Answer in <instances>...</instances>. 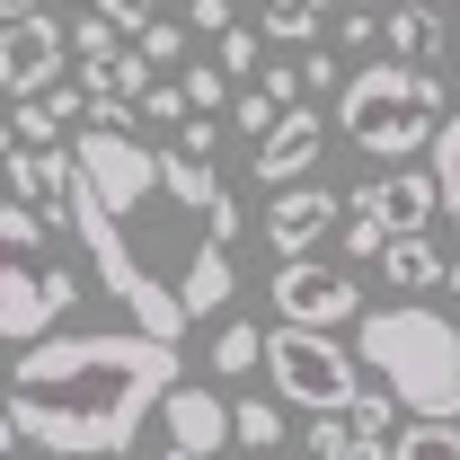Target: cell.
<instances>
[{"label":"cell","mask_w":460,"mask_h":460,"mask_svg":"<svg viewBox=\"0 0 460 460\" xmlns=\"http://www.w3.org/2000/svg\"><path fill=\"white\" fill-rule=\"evenodd\" d=\"M177 151H186V160H213V151H222V124H213V115H177Z\"/></svg>","instance_id":"obj_29"},{"label":"cell","mask_w":460,"mask_h":460,"mask_svg":"<svg viewBox=\"0 0 460 460\" xmlns=\"http://www.w3.org/2000/svg\"><path fill=\"white\" fill-rule=\"evenodd\" d=\"M337 195H328V186H301V177H292V186H275V204H266V248H275V257H319V239H328V230H337Z\"/></svg>","instance_id":"obj_10"},{"label":"cell","mask_w":460,"mask_h":460,"mask_svg":"<svg viewBox=\"0 0 460 460\" xmlns=\"http://www.w3.org/2000/svg\"><path fill=\"white\" fill-rule=\"evenodd\" d=\"M372 27H381L372 9H345V27H337V36H345V45H354V54H363V45H372Z\"/></svg>","instance_id":"obj_32"},{"label":"cell","mask_w":460,"mask_h":460,"mask_svg":"<svg viewBox=\"0 0 460 460\" xmlns=\"http://www.w3.org/2000/svg\"><path fill=\"white\" fill-rule=\"evenodd\" d=\"M62 54H71V36H62V18L45 9V0H0V98L54 89Z\"/></svg>","instance_id":"obj_7"},{"label":"cell","mask_w":460,"mask_h":460,"mask_svg":"<svg viewBox=\"0 0 460 460\" xmlns=\"http://www.w3.org/2000/svg\"><path fill=\"white\" fill-rule=\"evenodd\" d=\"M337 124L354 151H372V160H407V151H425V133L443 124V80L434 71H416V62H363V71H345L337 89Z\"/></svg>","instance_id":"obj_4"},{"label":"cell","mask_w":460,"mask_h":460,"mask_svg":"<svg viewBox=\"0 0 460 460\" xmlns=\"http://www.w3.org/2000/svg\"><path fill=\"white\" fill-rule=\"evenodd\" d=\"M381 275L399 292H425L434 275H443V248H434V230H390L381 239Z\"/></svg>","instance_id":"obj_14"},{"label":"cell","mask_w":460,"mask_h":460,"mask_svg":"<svg viewBox=\"0 0 460 460\" xmlns=\"http://www.w3.org/2000/svg\"><path fill=\"white\" fill-rule=\"evenodd\" d=\"M62 222L80 230L89 275L133 310V328L151 337H186L195 319H222L239 292L230 275V239H239V204L213 177V160L186 151H151L133 133H80L71 151V195Z\"/></svg>","instance_id":"obj_1"},{"label":"cell","mask_w":460,"mask_h":460,"mask_svg":"<svg viewBox=\"0 0 460 460\" xmlns=\"http://www.w3.org/2000/svg\"><path fill=\"white\" fill-rule=\"evenodd\" d=\"M9 177H18V133L0 124V195H9Z\"/></svg>","instance_id":"obj_33"},{"label":"cell","mask_w":460,"mask_h":460,"mask_svg":"<svg viewBox=\"0 0 460 460\" xmlns=\"http://www.w3.org/2000/svg\"><path fill=\"white\" fill-rule=\"evenodd\" d=\"M0 460H18V425L9 416H0Z\"/></svg>","instance_id":"obj_34"},{"label":"cell","mask_w":460,"mask_h":460,"mask_svg":"<svg viewBox=\"0 0 460 460\" xmlns=\"http://www.w3.org/2000/svg\"><path fill=\"white\" fill-rule=\"evenodd\" d=\"M345 425H354V434H381V443H390V434H399V399H390L381 381H354V399H345Z\"/></svg>","instance_id":"obj_20"},{"label":"cell","mask_w":460,"mask_h":460,"mask_svg":"<svg viewBox=\"0 0 460 460\" xmlns=\"http://www.w3.org/2000/svg\"><path fill=\"white\" fill-rule=\"evenodd\" d=\"M177 381V337L151 328H45L9 363V425L18 443L62 460H115L151 425L160 390Z\"/></svg>","instance_id":"obj_2"},{"label":"cell","mask_w":460,"mask_h":460,"mask_svg":"<svg viewBox=\"0 0 460 460\" xmlns=\"http://www.w3.org/2000/svg\"><path fill=\"white\" fill-rule=\"evenodd\" d=\"M434 284H443V292H460V257H443V275H434Z\"/></svg>","instance_id":"obj_35"},{"label":"cell","mask_w":460,"mask_h":460,"mask_svg":"<svg viewBox=\"0 0 460 460\" xmlns=\"http://www.w3.org/2000/svg\"><path fill=\"white\" fill-rule=\"evenodd\" d=\"M266 460H292V452H266Z\"/></svg>","instance_id":"obj_38"},{"label":"cell","mask_w":460,"mask_h":460,"mask_svg":"<svg viewBox=\"0 0 460 460\" xmlns=\"http://www.w3.org/2000/svg\"><path fill=\"white\" fill-rule=\"evenodd\" d=\"M381 460H460V416H399Z\"/></svg>","instance_id":"obj_15"},{"label":"cell","mask_w":460,"mask_h":460,"mask_svg":"<svg viewBox=\"0 0 460 460\" xmlns=\"http://www.w3.org/2000/svg\"><path fill=\"white\" fill-rule=\"evenodd\" d=\"M133 54L151 62V71H177V62H186V27H177V18H151V27L133 36Z\"/></svg>","instance_id":"obj_24"},{"label":"cell","mask_w":460,"mask_h":460,"mask_svg":"<svg viewBox=\"0 0 460 460\" xmlns=\"http://www.w3.org/2000/svg\"><path fill=\"white\" fill-rule=\"evenodd\" d=\"M213 45H222V54H213V71H222V80H257V45H266L257 27H239V18H230Z\"/></svg>","instance_id":"obj_22"},{"label":"cell","mask_w":460,"mask_h":460,"mask_svg":"<svg viewBox=\"0 0 460 460\" xmlns=\"http://www.w3.org/2000/svg\"><path fill=\"white\" fill-rule=\"evenodd\" d=\"M45 230H54V222H36L27 204L0 195V337H9V345L62 328L71 301H80V275L45 257Z\"/></svg>","instance_id":"obj_5"},{"label":"cell","mask_w":460,"mask_h":460,"mask_svg":"<svg viewBox=\"0 0 460 460\" xmlns=\"http://www.w3.org/2000/svg\"><path fill=\"white\" fill-rule=\"evenodd\" d=\"M71 45H80V71H89V62H107L115 45H124V36H115V27L98 18V9H80V27H71Z\"/></svg>","instance_id":"obj_27"},{"label":"cell","mask_w":460,"mask_h":460,"mask_svg":"<svg viewBox=\"0 0 460 460\" xmlns=\"http://www.w3.org/2000/svg\"><path fill=\"white\" fill-rule=\"evenodd\" d=\"M257 363L275 372V399L284 407H310V416H345L363 363L337 345V328H266L257 337Z\"/></svg>","instance_id":"obj_6"},{"label":"cell","mask_w":460,"mask_h":460,"mask_svg":"<svg viewBox=\"0 0 460 460\" xmlns=\"http://www.w3.org/2000/svg\"><path fill=\"white\" fill-rule=\"evenodd\" d=\"M425 142H434V213L460 230V107H443V124Z\"/></svg>","instance_id":"obj_16"},{"label":"cell","mask_w":460,"mask_h":460,"mask_svg":"<svg viewBox=\"0 0 460 460\" xmlns=\"http://www.w3.org/2000/svg\"><path fill=\"white\" fill-rule=\"evenodd\" d=\"M266 301H275V319H284V328H345V319L363 310L354 275H345V266H319V257H275Z\"/></svg>","instance_id":"obj_8"},{"label":"cell","mask_w":460,"mask_h":460,"mask_svg":"<svg viewBox=\"0 0 460 460\" xmlns=\"http://www.w3.org/2000/svg\"><path fill=\"white\" fill-rule=\"evenodd\" d=\"M275 115H284V98H275V89H239V98H230V124H239L248 142H257V133H266Z\"/></svg>","instance_id":"obj_25"},{"label":"cell","mask_w":460,"mask_h":460,"mask_svg":"<svg viewBox=\"0 0 460 460\" xmlns=\"http://www.w3.org/2000/svg\"><path fill=\"white\" fill-rule=\"evenodd\" d=\"M80 9H89V0H80Z\"/></svg>","instance_id":"obj_39"},{"label":"cell","mask_w":460,"mask_h":460,"mask_svg":"<svg viewBox=\"0 0 460 460\" xmlns=\"http://www.w3.org/2000/svg\"><path fill=\"white\" fill-rule=\"evenodd\" d=\"M337 80H345V71H337V54H319V45H301V71H292V89H301V98H328Z\"/></svg>","instance_id":"obj_26"},{"label":"cell","mask_w":460,"mask_h":460,"mask_svg":"<svg viewBox=\"0 0 460 460\" xmlns=\"http://www.w3.org/2000/svg\"><path fill=\"white\" fill-rule=\"evenodd\" d=\"M230 443H248V452H284V399H239V407H230Z\"/></svg>","instance_id":"obj_19"},{"label":"cell","mask_w":460,"mask_h":460,"mask_svg":"<svg viewBox=\"0 0 460 460\" xmlns=\"http://www.w3.org/2000/svg\"><path fill=\"white\" fill-rule=\"evenodd\" d=\"M186 27H195V36H222V27H230V0H186Z\"/></svg>","instance_id":"obj_31"},{"label":"cell","mask_w":460,"mask_h":460,"mask_svg":"<svg viewBox=\"0 0 460 460\" xmlns=\"http://www.w3.org/2000/svg\"><path fill=\"white\" fill-rule=\"evenodd\" d=\"M354 363L399 399V416H460V328L425 301L354 310Z\"/></svg>","instance_id":"obj_3"},{"label":"cell","mask_w":460,"mask_h":460,"mask_svg":"<svg viewBox=\"0 0 460 460\" xmlns=\"http://www.w3.org/2000/svg\"><path fill=\"white\" fill-rule=\"evenodd\" d=\"M337 222H345V257H381V239H390L381 222H363V213H337Z\"/></svg>","instance_id":"obj_30"},{"label":"cell","mask_w":460,"mask_h":460,"mask_svg":"<svg viewBox=\"0 0 460 460\" xmlns=\"http://www.w3.org/2000/svg\"><path fill=\"white\" fill-rule=\"evenodd\" d=\"M354 9H372V18H381V9H390V0H354Z\"/></svg>","instance_id":"obj_37"},{"label":"cell","mask_w":460,"mask_h":460,"mask_svg":"<svg viewBox=\"0 0 460 460\" xmlns=\"http://www.w3.org/2000/svg\"><path fill=\"white\" fill-rule=\"evenodd\" d=\"M62 195H71V151H18L9 204H27L36 222H62Z\"/></svg>","instance_id":"obj_13"},{"label":"cell","mask_w":460,"mask_h":460,"mask_svg":"<svg viewBox=\"0 0 460 460\" xmlns=\"http://www.w3.org/2000/svg\"><path fill=\"white\" fill-rule=\"evenodd\" d=\"M177 89H186V115H222V107H230V80L213 71V62H186V71H177Z\"/></svg>","instance_id":"obj_23"},{"label":"cell","mask_w":460,"mask_h":460,"mask_svg":"<svg viewBox=\"0 0 460 460\" xmlns=\"http://www.w3.org/2000/svg\"><path fill=\"white\" fill-rule=\"evenodd\" d=\"M257 337H266V328H248V319H222V337H213V354H204V363H213L222 381H239V372H257Z\"/></svg>","instance_id":"obj_21"},{"label":"cell","mask_w":460,"mask_h":460,"mask_svg":"<svg viewBox=\"0 0 460 460\" xmlns=\"http://www.w3.org/2000/svg\"><path fill=\"white\" fill-rule=\"evenodd\" d=\"M160 425H169V443H186V452H204V460H222V443H230L222 390H204V381H186V372L160 390Z\"/></svg>","instance_id":"obj_11"},{"label":"cell","mask_w":460,"mask_h":460,"mask_svg":"<svg viewBox=\"0 0 460 460\" xmlns=\"http://www.w3.org/2000/svg\"><path fill=\"white\" fill-rule=\"evenodd\" d=\"M319 142H328V115H319V98H292L266 133H257V151H248V169L266 177V186H292V177L319 169Z\"/></svg>","instance_id":"obj_9"},{"label":"cell","mask_w":460,"mask_h":460,"mask_svg":"<svg viewBox=\"0 0 460 460\" xmlns=\"http://www.w3.org/2000/svg\"><path fill=\"white\" fill-rule=\"evenodd\" d=\"M89 9H98V18H107L115 36H142V27H151V18H160V0H89Z\"/></svg>","instance_id":"obj_28"},{"label":"cell","mask_w":460,"mask_h":460,"mask_svg":"<svg viewBox=\"0 0 460 460\" xmlns=\"http://www.w3.org/2000/svg\"><path fill=\"white\" fill-rule=\"evenodd\" d=\"M345 213H363V222H381V230H434V177H372V186H354V204Z\"/></svg>","instance_id":"obj_12"},{"label":"cell","mask_w":460,"mask_h":460,"mask_svg":"<svg viewBox=\"0 0 460 460\" xmlns=\"http://www.w3.org/2000/svg\"><path fill=\"white\" fill-rule=\"evenodd\" d=\"M372 36H390V54H399V62H425V54H443V27H434V9H416V0L381 9V27H372Z\"/></svg>","instance_id":"obj_17"},{"label":"cell","mask_w":460,"mask_h":460,"mask_svg":"<svg viewBox=\"0 0 460 460\" xmlns=\"http://www.w3.org/2000/svg\"><path fill=\"white\" fill-rule=\"evenodd\" d=\"M160 460H204V452H186V443H169V452H160Z\"/></svg>","instance_id":"obj_36"},{"label":"cell","mask_w":460,"mask_h":460,"mask_svg":"<svg viewBox=\"0 0 460 460\" xmlns=\"http://www.w3.org/2000/svg\"><path fill=\"white\" fill-rule=\"evenodd\" d=\"M319 27H328V0H266V18H257L266 45H319Z\"/></svg>","instance_id":"obj_18"}]
</instances>
